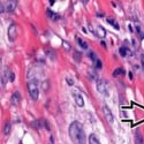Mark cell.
Here are the masks:
<instances>
[{"instance_id": "6da1fadb", "label": "cell", "mask_w": 144, "mask_h": 144, "mask_svg": "<svg viewBox=\"0 0 144 144\" xmlns=\"http://www.w3.org/2000/svg\"><path fill=\"white\" fill-rule=\"evenodd\" d=\"M69 136L74 144H87L85 134L80 122L74 121L69 127Z\"/></svg>"}, {"instance_id": "7a4b0ae2", "label": "cell", "mask_w": 144, "mask_h": 144, "mask_svg": "<svg viewBox=\"0 0 144 144\" xmlns=\"http://www.w3.org/2000/svg\"><path fill=\"white\" fill-rule=\"evenodd\" d=\"M28 92H29V96L31 97L32 100H37L38 99V88L36 85V83L34 82H29L28 83Z\"/></svg>"}, {"instance_id": "3957f363", "label": "cell", "mask_w": 144, "mask_h": 144, "mask_svg": "<svg viewBox=\"0 0 144 144\" xmlns=\"http://www.w3.org/2000/svg\"><path fill=\"white\" fill-rule=\"evenodd\" d=\"M16 1H1V13L4 12H13L16 8Z\"/></svg>"}, {"instance_id": "277c9868", "label": "cell", "mask_w": 144, "mask_h": 144, "mask_svg": "<svg viewBox=\"0 0 144 144\" xmlns=\"http://www.w3.org/2000/svg\"><path fill=\"white\" fill-rule=\"evenodd\" d=\"M97 90L103 95H107L108 93L107 92V84L104 80H98V82H97Z\"/></svg>"}, {"instance_id": "5b68a950", "label": "cell", "mask_w": 144, "mask_h": 144, "mask_svg": "<svg viewBox=\"0 0 144 144\" xmlns=\"http://www.w3.org/2000/svg\"><path fill=\"white\" fill-rule=\"evenodd\" d=\"M8 38L11 42H14L16 38V26L14 23H12L8 28Z\"/></svg>"}, {"instance_id": "8992f818", "label": "cell", "mask_w": 144, "mask_h": 144, "mask_svg": "<svg viewBox=\"0 0 144 144\" xmlns=\"http://www.w3.org/2000/svg\"><path fill=\"white\" fill-rule=\"evenodd\" d=\"M103 112H104V115H105L107 121L110 122V123H112L113 120H114V117H113V114H112V112H111V110L106 106V105L103 106Z\"/></svg>"}, {"instance_id": "52a82bcc", "label": "cell", "mask_w": 144, "mask_h": 144, "mask_svg": "<svg viewBox=\"0 0 144 144\" xmlns=\"http://www.w3.org/2000/svg\"><path fill=\"white\" fill-rule=\"evenodd\" d=\"M73 95H74V99H75L76 105H77L79 107H83L84 106V100H83V97L81 96V93L74 91V92H73Z\"/></svg>"}, {"instance_id": "ba28073f", "label": "cell", "mask_w": 144, "mask_h": 144, "mask_svg": "<svg viewBox=\"0 0 144 144\" xmlns=\"http://www.w3.org/2000/svg\"><path fill=\"white\" fill-rule=\"evenodd\" d=\"M95 35L99 38H104V37H106V30L102 26H97V28H96V30H95Z\"/></svg>"}, {"instance_id": "9c48e42d", "label": "cell", "mask_w": 144, "mask_h": 144, "mask_svg": "<svg viewBox=\"0 0 144 144\" xmlns=\"http://www.w3.org/2000/svg\"><path fill=\"white\" fill-rule=\"evenodd\" d=\"M119 53H120V55H121V57H123V58L127 57V55H129V54H131L127 46H122V47H120V50H119Z\"/></svg>"}, {"instance_id": "30bf717a", "label": "cell", "mask_w": 144, "mask_h": 144, "mask_svg": "<svg viewBox=\"0 0 144 144\" xmlns=\"http://www.w3.org/2000/svg\"><path fill=\"white\" fill-rule=\"evenodd\" d=\"M20 99H21L20 93H19V92H15V93H13V96H12L11 102H12V104H14V105H19Z\"/></svg>"}, {"instance_id": "8fae6325", "label": "cell", "mask_w": 144, "mask_h": 144, "mask_svg": "<svg viewBox=\"0 0 144 144\" xmlns=\"http://www.w3.org/2000/svg\"><path fill=\"white\" fill-rule=\"evenodd\" d=\"M76 42H77V44L82 47V49H84V50H87L88 49V44L85 43V40H83L81 37H79V36H76Z\"/></svg>"}, {"instance_id": "7c38bea8", "label": "cell", "mask_w": 144, "mask_h": 144, "mask_svg": "<svg viewBox=\"0 0 144 144\" xmlns=\"http://www.w3.org/2000/svg\"><path fill=\"white\" fill-rule=\"evenodd\" d=\"M135 143L136 144H144L143 137H142V135H141L140 131H137L136 135H135Z\"/></svg>"}, {"instance_id": "4fadbf2b", "label": "cell", "mask_w": 144, "mask_h": 144, "mask_svg": "<svg viewBox=\"0 0 144 144\" xmlns=\"http://www.w3.org/2000/svg\"><path fill=\"white\" fill-rule=\"evenodd\" d=\"M89 144H99V141L95 134H91L89 136Z\"/></svg>"}, {"instance_id": "5bb4252c", "label": "cell", "mask_w": 144, "mask_h": 144, "mask_svg": "<svg viewBox=\"0 0 144 144\" xmlns=\"http://www.w3.org/2000/svg\"><path fill=\"white\" fill-rule=\"evenodd\" d=\"M81 59H82V54H81V52L75 51V52H74V60H75L76 62H80Z\"/></svg>"}, {"instance_id": "9a60e30c", "label": "cell", "mask_w": 144, "mask_h": 144, "mask_svg": "<svg viewBox=\"0 0 144 144\" xmlns=\"http://www.w3.org/2000/svg\"><path fill=\"white\" fill-rule=\"evenodd\" d=\"M47 14H49V16L51 17V19H53V20H58L59 19V15H57L55 13H53V12H51L50 9H47Z\"/></svg>"}, {"instance_id": "2e32d148", "label": "cell", "mask_w": 144, "mask_h": 144, "mask_svg": "<svg viewBox=\"0 0 144 144\" xmlns=\"http://www.w3.org/2000/svg\"><path fill=\"white\" fill-rule=\"evenodd\" d=\"M120 74H123V69H122V68H118V69H115V70L113 72V75L114 76L120 75Z\"/></svg>"}, {"instance_id": "e0dca14e", "label": "cell", "mask_w": 144, "mask_h": 144, "mask_svg": "<svg viewBox=\"0 0 144 144\" xmlns=\"http://www.w3.org/2000/svg\"><path fill=\"white\" fill-rule=\"evenodd\" d=\"M107 22H110L111 24H112V26L115 28V29H119V26L117 24V22H115V21H113L112 19H107Z\"/></svg>"}, {"instance_id": "ac0fdd59", "label": "cell", "mask_w": 144, "mask_h": 144, "mask_svg": "<svg viewBox=\"0 0 144 144\" xmlns=\"http://www.w3.org/2000/svg\"><path fill=\"white\" fill-rule=\"evenodd\" d=\"M89 57H90L91 59H92V60L95 61V62H96L97 60H98V58H97V55H96V54L93 53V52H90V53H89Z\"/></svg>"}, {"instance_id": "d6986e66", "label": "cell", "mask_w": 144, "mask_h": 144, "mask_svg": "<svg viewBox=\"0 0 144 144\" xmlns=\"http://www.w3.org/2000/svg\"><path fill=\"white\" fill-rule=\"evenodd\" d=\"M9 129H11V125H9V123H7V125H6V127H5V129H4L5 135H8V134H9Z\"/></svg>"}, {"instance_id": "ffe728a7", "label": "cell", "mask_w": 144, "mask_h": 144, "mask_svg": "<svg viewBox=\"0 0 144 144\" xmlns=\"http://www.w3.org/2000/svg\"><path fill=\"white\" fill-rule=\"evenodd\" d=\"M95 68L96 69H102V62H100V60H97L95 62Z\"/></svg>"}, {"instance_id": "44dd1931", "label": "cell", "mask_w": 144, "mask_h": 144, "mask_svg": "<svg viewBox=\"0 0 144 144\" xmlns=\"http://www.w3.org/2000/svg\"><path fill=\"white\" fill-rule=\"evenodd\" d=\"M9 81H11V82H14V81H15V74H14V73H11V76H9Z\"/></svg>"}, {"instance_id": "7402d4cb", "label": "cell", "mask_w": 144, "mask_h": 144, "mask_svg": "<svg viewBox=\"0 0 144 144\" xmlns=\"http://www.w3.org/2000/svg\"><path fill=\"white\" fill-rule=\"evenodd\" d=\"M66 81H67V83H68L69 85H73V84H74V81H73L70 77H67V80Z\"/></svg>"}, {"instance_id": "603a6c76", "label": "cell", "mask_w": 144, "mask_h": 144, "mask_svg": "<svg viewBox=\"0 0 144 144\" xmlns=\"http://www.w3.org/2000/svg\"><path fill=\"white\" fill-rule=\"evenodd\" d=\"M64 47H65L66 50H69V49H70V45H69L67 42H64Z\"/></svg>"}, {"instance_id": "cb8c5ba5", "label": "cell", "mask_w": 144, "mask_h": 144, "mask_svg": "<svg viewBox=\"0 0 144 144\" xmlns=\"http://www.w3.org/2000/svg\"><path fill=\"white\" fill-rule=\"evenodd\" d=\"M141 62H142V68L144 70V54H142V57H141Z\"/></svg>"}]
</instances>
